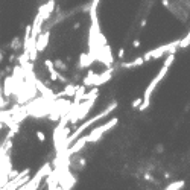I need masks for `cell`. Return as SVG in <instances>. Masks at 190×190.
Returning a JSON list of instances; mask_svg holds the SVG:
<instances>
[{
    "mask_svg": "<svg viewBox=\"0 0 190 190\" xmlns=\"http://www.w3.org/2000/svg\"><path fill=\"white\" fill-rule=\"evenodd\" d=\"M184 181H175V183H172V184H169V186H166V189L169 190H178V189H183L184 187Z\"/></svg>",
    "mask_w": 190,
    "mask_h": 190,
    "instance_id": "1",
    "label": "cell"
}]
</instances>
